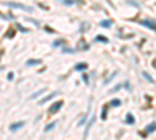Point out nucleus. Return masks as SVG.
Segmentation results:
<instances>
[{
  "label": "nucleus",
  "mask_w": 156,
  "mask_h": 140,
  "mask_svg": "<svg viewBox=\"0 0 156 140\" xmlns=\"http://www.w3.org/2000/svg\"><path fill=\"white\" fill-rule=\"evenodd\" d=\"M140 25H144V27H147V28L156 31V22H154L153 19H144V20H140Z\"/></svg>",
  "instance_id": "nucleus-1"
},
{
  "label": "nucleus",
  "mask_w": 156,
  "mask_h": 140,
  "mask_svg": "<svg viewBox=\"0 0 156 140\" xmlns=\"http://www.w3.org/2000/svg\"><path fill=\"white\" fill-rule=\"evenodd\" d=\"M154 131H156V121H151L150 125L145 126V131H144V132H140V135L147 137L148 134H151V132H154Z\"/></svg>",
  "instance_id": "nucleus-2"
},
{
  "label": "nucleus",
  "mask_w": 156,
  "mask_h": 140,
  "mask_svg": "<svg viewBox=\"0 0 156 140\" xmlns=\"http://www.w3.org/2000/svg\"><path fill=\"white\" fill-rule=\"evenodd\" d=\"M5 5H6V6H9V8H19V9H23V11H31V8H28V6H23V5H20V3L5 2Z\"/></svg>",
  "instance_id": "nucleus-3"
},
{
  "label": "nucleus",
  "mask_w": 156,
  "mask_h": 140,
  "mask_svg": "<svg viewBox=\"0 0 156 140\" xmlns=\"http://www.w3.org/2000/svg\"><path fill=\"white\" fill-rule=\"evenodd\" d=\"M62 101H56V103H53V104H51L50 106V109H48V114H55V112H58L61 108H62Z\"/></svg>",
  "instance_id": "nucleus-4"
},
{
  "label": "nucleus",
  "mask_w": 156,
  "mask_h": 140,
  "mask_svg": "<svg viewBox=\"0 0 156 140\" xmlns=\"http://www.w3.org/2000/svg\"><path fill=\"white\" fill-rule=\"evenodd\" d=\"M23 126H25V121H16V123L9 125V131H17V129L23 128Z\"/></svg>",
  "instance_id": "nucleus-5"
},
{
  "label": "nucleus",
  "mask_w": 156,
  "mask_h": 140,
  "mask_svg": "<svg viewBox=\"0 0 156 140\" xmlns=\"http://www.w3.org/2000/svg\"><path fill=\"white\" fill-rule=\"evenodd\" d=\"M94 121H95V115H94L92 118H90V120H89V123L86 125V129H84V138L87 137V134H89V129L92 128V125H94Z\"/></svg>",
  "instance_id": "nucleus-6"
},
{
  "label": "nucleus",
  "mask_w": 156,
  "mask_h": 140,
  "mask_svg": "<svg viewBox=\"0 0 156 140\" xmlns=\"http://www.w3.org/2000/svg\"><path fill=\"white\" fill-rule=\"evenodd\" d=\"M56 94H58V92H51L50 95H47V97H44V98H42L41 101H39V104H45V103H47V101H50V100H51V98H53V97H56Z\"/></svg>",
  "instance_id": "nucleus-7"
},
{
  "label": "nucleus",
  "mask_w": 156,
  "mask_h": 140,
  "mask_svg": "<svg viewBox=\"0 0 156 140\" xmlns=\"http://www.w3.org/2000/svg\"><path fill=\"white\" fill-rule=\"evenodd\" d=\"M125 123H126V125H134V123H136L133 114H126V117H125Z\"/></svg>",
  "instance_id": "nucleus-8"
},
{
  "label": "nucleus",
  "mask_w": 156,
  "mask_h": 140,
  "mask_svg": "<svg viewBox=\"0 0 156 140\" xmlns=\"http://www.w3.org/2000/svg\"><path fill=\"white\" fill-rule=\"evenodd\" d=\"M86 69H87V64H86V62H80V64L75 66V70H76V72H84Z\"/></svg>",
  "instance_id": "nucleus-9"
},
{
  "label": "nucleus",
  "mask_w": 156,
  "mask_h": 140,
  "mask_svg": "<svg viewBox=\"0 0 156 140\" xmlns=\"http://www.w3.org/2000/svg\"><path fill=\"white\" fill-rule=\"evenodd\" d=\"M109 106H112V108H117V106H120L122 104V101L119 100V98H114V100H111L109 103H108Z\"/></svg>",
  "instance_id": "nucleus-10"
},
{
  "label": "nucleus",
  "mask_w": 156,
  "mask_h": 140,
  "mask_svg": "<svg viewBox=\"0 0 156 140\" xmlns=\"http://www.w3.org/2000/svg\"><path fill=\"white\" fill-rule=\"evenodd\" d=\"M103 120H106V117H108V106H103L101 108V115H100Z\"/></svg>",
  "instance_id": "nucleus-11"
},
{
  "label": "nucleus",
  "mask_w": 156,
  "mask_h": 140,
  "mask_svg": "<svg viewBox=\"0 0 156 140\" xmlns=\"http://www.w3.org/2000/svg\"><path fill=\"white\" fill-rule=\"evenodd\" d=\"M41 64V59H28L27 61V66H37Z\"/></svg>",
  "instance_id": "nucleus-12"
},
{
  "label": "nucleus",
  "mask_w": 156,
  "mask_h": 140,
  "mask_svg": "<svg viewBox=\"0 0 156 140\" xmlns=\"http://www.w3.org/2000/svg\"><path fill=\"white\" fill-rule=\"evenodd\" d=\"M55 126H56V121H51V123H48V125L45 126V129H44V131H47V132H48V131H51V129H53Z\"/></svg>",
  "instance_id": "nucleus-13"
},
{
  "label": "nucleus",
  "mask_w": 156,
  "mask_h": 140,
  "mask_svg": "<svg viewBox=\"0 0 156 140\" xmlns=\"http://www.w3.org/2000/svg\"><path fill=\"white\" fill-rule=\"evenodd\" d=\"M100 25H101V27H105V28H109L111 25H112V22H111V20H101Z\"/></svg>",
  "instance_id": "nucleus-14"
},
{
  "label": "nucleus",
  "mask_w": 156,
  "mask_h": 140,
  "mask_svg": "<svg viewBox=\"0 0 156 140\" xmlns=\"http://www.w3.org/2000/svg\"><path fill=\"white\" fill-rule=\"evenodd\" d=\"M95 41H98V42H103V44H106V42H108V37H105V36H97V37H95Z\"/></svg>",
  "instance_id": "nucleus-15"
},
{
  "label": "nucleus",
  "mask_w": 156,
  "mask_h": 140,
  "mask_svg": "<svg viewBox=\"0 0 156 140\" xmlns=\"http://www.w3.org/2000/svg\"><path fill=\"white\" fill-rule=\"evenodd\" d=\"M142 75H144V78H145V80H147L148 83H151V84L154 83V81H153V78H151V76H150V75H148L147 72H144V73H142Z\"/></svg>",
  "instance_id": "nucleus-16"
},
{
  "label": "nucleus",
  "mask_w": 156,
  "mask_h": 140,
  "mask_svg": "<svg viewBox=\"0 0 156 140\" xmlns=\"http://www.w3.org/2000/svg\"><path fill=\"white\" fill-rule=\"evenodd\" d=\"M44 92H45V90H37L36 94H33V95H31V100H33V98H37V97H41Z\"/></svg>",
  "instance_id": "nucleus-17"
},
{
  "label": "nucleus",
  "mask_w": 156,
  "mask_h": 140,
  "mask_svg": "<svg viewBox=\"0 0 156 140\" xmlns=\"http://www.w3.org/2000/svg\"><path fill=\"white\" fill-rule=\"evenodd\" d=\"M62 44H64V41L59 39V41H55V42H53V47H59V45H62Z\"/></svg>",
  "instance_id": "nucleus-18"
},
{
  "label": "nucleus",
  "mask_w": 156,
  "mask_h": 140,
  "mask_svg": "<svg viewBox=\"0 0 156 140\" xmlns=\"http://www.w3.org/2000/svg\"><path fill=\"white\" fill-rule=\"evenodd\" d=\"M17 30H20L22 33H27V31H28L27 28H23V27H22V25H17Z\"/></svg>",
  "instance_id": "nucleus-19"
},
{
  "label": "nucleus",
  "mask_w": 156,
  "mask_h": 140,
  "mask_svg": "<svg viewBox=\"0 0 156 140\" xmlns=\"http://www.w3.org/2000/svg\"><path fill=\"white\" fill-rule=\"evenodd\" d=\"M61 2H64L66 5H72V3H73V0H61Z\"/></svg>",
  "instance_id": "nucleus-20"
},
{
  "label": "nucleus",
  "mask_w": 156,
  "mask_h": 140,
  "mask_svg": "<svg viewBox=\"0 0 156 140\" xmlns=\"http://www.w3.org/2000/svg\"><path fill=\"white\" fill-rule=\"evenodd\" d=\"M12 78H14V73L9 72V73H8V80H12Z\"/></svg>",
  "instance_id": "nucleus-21"
},
{
  "label": "nucleus",
  "mask_w": 156,
  "mask_h": 140,
  "mask_svg": "<svg viewBox=\"0 0 156 140\" xmlns=\"http://www.w3.org/2000/svg\"><path fill=\"white\" fill-rule=\"evenodd\" d=\"M83 81L87 84V83H89V78H87V76H83Z\"/></svg>",
  "instance_id": "nucleus-22"
},
{
  "label": "nucleus",
  "mask_w": 156,
  "mask_h": 140,
  "mask_svg": "<svg viewBox=\"0 0 156 140\" xmlns=\"http://www.w3.org/2000/svg\"><path fill=\"white\" fill-rule=\"evenodd\" d=\"M153 64H154V66H156V61H154V62H153Z\"/></svg>",
  "instance_id": "nucleus-23"
}]
</instances>
